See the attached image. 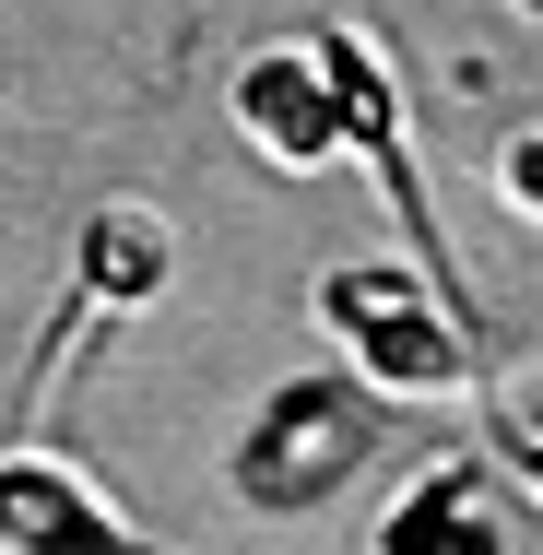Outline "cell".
I'll list each match as a JSON object with an SVG mask.
<instances>
[{
    "label": "cell",
    "mask_w": 543,
    "mask_h": 555,
    "mask_svg": "<svg viewBox=\"0 0 543 555\" xmlns=\"http://www.w3.org/2000/svg\"><path fill=\"white\" fill-rule=\"evenodd\" d=\"M320 320L342 332V354H354L378 390H402V402L461 390V366H473V320L437 296L414 260H342V272H320Z\"/></svg>",
    "instance_id": "1"
},
{
    "label": "cell",
    "mask_w": 543,
    "mask_h": 555,
    "mask_svg": "<svg viewBox=\"0 0 543 555\" xmlns=\"http://www.w3.org/2000/svg\"><path fill=\"white\" fill-rule=\"evenodd\" d=\"M378 449V414L342 390V378H284L260 414H248V438H236V496L248 508H272V520H296V508H320L354 485V461Z\"/></svg>",
    "instance_id": "2"
},
{
    "label": "cell",
    "mask_w": 543,
    "mask_h": 555,
    "mask_svg": "<svg viewBox=\"0 0 543 555\" xmlns=\"http://www.w3.org/2000/svg\"><path fill=\"white\" fill-rule=\"evenodd\" d=\"M308 48H320V72H331V118H342V154L378 178V202H390V214H402V236L426 248V284L449 296V308H461V320H473V296H461V260H449V236H437L426 178L402 166V83H390V60H378L366 36H342V24H331V36H308Z\"/></svg>",
    "instance_id": "3"
},
{
    "label": "cell",
    "mask_w": 543,
    "mask_h": 555,
    "mask_svg": "<svg viewBox=\"0 0 543 555\" xmlns=\"http://www.w3.org/2000/svg\"><path fill=\"white\" fill-rule=\"evenodd\" d=\"M166 260H178V236H166V214H142V202H107V214L83 224V272H72V308H60V320H48V343H36V366H24V402L60 378V354L95 332V320L142 308V296H166Z\"/></svg>",
    "instance_id": "4"
},
{
    "label": "cell",
    "mask_w": 543,
    "mask_h": 555,
    "mask_svg": "<svg viewBox=\"0 0 543 555\" xmlns=\"http://www.w3.org/2000/svg\"><path fill=\"white\" fill-rule=\"evenodd\" d=\"M0 555H178V544H142L130 520H107V496L72 461L12 449L0 461Z\"/></svg>",
    "instance_id": "5"
},
{
    "label": "cell",
    "mask_w": 543,
    "mask_h": 555,
    "mask_svg": "<svg viewBox=\"0 0 543 555\" xmlns=\"http://www.w3.org/2000/svg\"><path fill=\"white\" fill-rule=\"evenodd\" d=\"M236 130H248L284 178H308L320 154H342V118H331L320 48H260V60L236 72Z\"/></svg>",
    "instance_id": "6"
},
{
    "label": "cell",
    "mask_w": 543,
    "mask_h": 555,
    "mask_svg": "<svg viewBox=\"0 0 543 555\" xmlns=\"http://www.w3.org/2000/svg\"><path fill=\"white\" fill-rule=\"evenodd\" d=\"M378 555H508V520H496L473 461H437L426 485L378 520Z\"/></svg>",
    "instance_id": "7"
},
{
    "label": "cell",
    "mask_w": 543,
    "mask_h": 555,
    "mask_svg": "<svg viewBox=\"0 0 543 555\" xmlns=\"http://www.w3.org/2000/svg\"><path fill=\"white\" fill-rule=\"evenodd\" d=\"M496 202H508V214H543V130H520V142L496 154Z\"/></svg>",
    "instance_id": "8"
},
{
    "label": "cell",
    "mask_w": 543,
    "mask_h": 555,
    "mask_svg": "<svg viewBox=\"0 0 543 555\" xmlns=\"http://www.w3.org/2000/svg\"><path fill=\"white\" fill-rule=\"evenodd\" d=\"M520 12H543V0H520Z\"/></svg>",
    "instance_id": "9"
}]
</instances>
